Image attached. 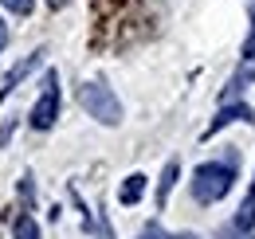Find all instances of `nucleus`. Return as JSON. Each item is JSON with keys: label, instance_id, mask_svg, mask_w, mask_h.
I'll list each match as a JSON object with an SVG mask.
<instances>
[{"label": "nucleus", "instance_id": "7ed1b4c3", "mask_svg": "<svg viewBox=\"0 0 255 239\" xmlns=\"http://www.w3.org/2000/svg\"><path fill=\"white\" fill-rule=\"evenodd\" d=\"M59 118V75L47 71V83H43V94L32 106V129H51Z\"/></svg>", "mask_w": 255, "mask_h": 239}, {"label": "nucleus", "instance_id": "ddd939ff", "mask_svg": "<svg viewBox=\"0 0 255 239\" xmlns=\"http://www.w3.org/2000/svg\"><path fill=\"white\" fill-rule=\"evenodd\" d=\"M248 12H252V31H255V0H248Z\"/></svg>", "mask_w": 255, "mask_h": 239}, {"label": "nucleus", "instance_id": "0eeeda50", "mask_svg": "<svg viewBox=\"0 0 255 239\" xmlns=\"http://www.w3.org/2000/svg\"><path fill=\"white\" fill-rule=\"evenodd\" d=\"M236 228L240 232H252L255 228V184H252V192H248V200H244V208H240V216H236Z\"/></svg>", "mask_w": 255, "mask_h": 239}, {"label": "nucleus", "instance_id": "1a4fd4ad", "mask_svg": "<svg viewBox=\"0 0 255 239\" xmlns=\"http://www.w3.org/2000/svg\"><path fill=\"white\" fill-rule=\"evenodd\" d=\"M12 239H39V228H35V220L28 216V212L16 220V232H12Z\"/></svg>", "mask_w": 255, "mask_h": 239}, {"label": "nucleus", "instance_id": "9d476101", "mask_svg": "<svg viewBox=\"0 0 255 239\" xmlns=\"http://www.w3.org/2000/svg\"><path fill=\"white\" fill-rule=\"evenodd\" d=\"M12 16H32V8H35V0H0Z\"/></svg>", "mask_w": 255, "mask_h": 239}, {"label": "nucleus", "instance_id": "f03ea898", "mask_svg": "<svg viewBox=\"0 0 255 239\" xmlns=\"http://www.w3.org/2000/svg\"><path fill=\"white\" fill-rule=\"evenodd\" d=\"M79 106H83L95 121H102V125H118V121H122V102H118V94L110 87H102V83H83V87H79Z\"/></svg>", "mask_w": 255, "mask_h": 239}, {"label": "nucleus", "instance_id": "20e7f679", "mask_svg": "<svg viewBox=\"0 0 255 239\" xmlns=\"http://www.w3.org/2000/svg\"><path fill=\"white\" fill-rule=\"evenodd\" d=\"M39 63H43V51H32V55H28V59H24V63H16V67L8 71V79H4V98H8L12 90L20 87V83H24L28 75H32V71H35V67H39Z\"/></svg>", "mask_w": 255, "mask_h": 239}, {"label": "nucleus", "instance_id": "2eb2a0df", "mask_svg": "<svg viewBox=\"0 0 255 239\" xmlns=\"http://www.w3.org/2000/svg\"><path fill=\"white\" fill-rule=\"evenodd\" d=\"M51 4H67V0H51Z\"/></svg>", "mask_w": 255, "mask_h": 239}, {"label": "nucleus", "instance_id": "423d86ee", "mask_svg": "<svg viewBox=\"0 0 255 239\" xmlns=\"http://www.w3.org/2000/svg\"><path fill=\"white\" fill-rule=\"evenodd\" d=\"M141 192H145V177H141V173H129L126 184H122V192H118V200L129 208V204H137V200H141Z\"/></svg>", "mask_w": 255, "mask_h": 239}, {"label": "nucleus", "instance_id": "4468645a", "mask_svg": "<svg viewBox=\"0 0 255 239\" xmlns=\"http://www.w3.org/2000/svg\"><path fill=\"white\" fill-rule=\"evenodd\" d=\"M173 239H196V236H173Z\"/></svg>", "mask_w": 255, "mask_h": 239}, {"label": "nucleus", "instance_id": "f257e3e1", "mask_svg": "<svg viewBox=\"0 0 255 239\" xmlns=\"http://www.w3.org/2000/svg\"><path fill=\"white\" fill-rule=\"evenodd\" d=\"M232 180H236V169H232V165L208 161V165H200V169L192 173V196H196L200 204H216V200L228 196Z\"/></svg>", "mask_w": 255, "mask_h": 239}, {"label": "nucleus", "instance_id": "9b49d317", "mask_svg": "<svg viewBox=\"0 0 255 239\" xmlns=\"http://www.w3.org/2000/svg\"><path fill=\"white\" fill-rule=\"evenodd\" d=\"M4 47H8V24L0 20V51H4Z\"/></svg>", "mask_w": 255, "mask_h": 239}, {"label": "nucleus", "instance_id": "f8f14e48", "mask_svg": "<svg viewBox=\"0 0 255 239\" xmlns=\"http://www.w3.org/2000/svg\"><path fill=\"white\" fill-rule=\"evenodd\" d=\"M141 239H165V236H161L157 228H149V232H145V236H141Z\"/></svg>", "mask_w": 255, "mask_h": 239}, {"label": "nucleus", "instance_id": "39448f33", "mask_svg": "<svg viewBox=\"0 0 255 239\" xmlns=\"http://www.w3.org/2000/svg\"><path fill=\"white\" fill-rule=\"evenodd\" d=\"M255 121L252 118V106H224L220 114H216V118H212V125H208V129H204V137H212V133H220L224 125H228V121Z\"/></svg>", "mask_w": 255, "mask_h": 239}, {"label": "nucleus", "instance_id": "6e6552de", "mask_svg": "<svg viewBox=\"0 0 255 239\" xmlns=\"http://www.w3.org/2000/svg\"><path fill=\"white\" fill-rule=\"evenodd\" d=\"M177 173H181V165H177V161H169V165H165V173H161V184H157V204H165V200H169Z\"/></svg>", "mask_w": 255, "mask_h": 239}]
</instances>
